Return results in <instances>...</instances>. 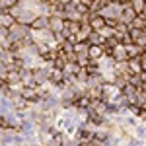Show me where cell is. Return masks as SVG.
<instances>
[{
    "label": "cell",
    "instance_id": "3",
    "mask_svg": "<svg viewBox=\"0 0 146 146\" xmlns=\"http://www.w3.org/2000/svg\"><path fill=\"white\" fill-rule=\"evenodd\" d=\"M64 20H62V16H58V14H55V16H51V23H49V29L53 31V33H62V29H64Z\"/></svg>",
    "mask_w": 146,
    "mask_h": 146
},
{
    "label": "cell",
    "instance_id": "2",
    "mask_svg": "<svg viewBox=\"0 0 146 146\" xmlns=\"http://www.w3.org/2000/svg\"><path fill=\"white\" fill-rule=\"evenodd\" d=\"M111 53H113V58H115L117 62H123V60L129 58V51H127V45H125V43H115Z\"/></svg>",
    "mask_w": 146,
    "mask_h": 146
},
{
    "label": "cell",
    "instance_id": "1",
    "mask_svg": "<svg viewBox=\"0 0 146 146\" xmlns=\"http://www.w3.org/2000/svg\"><path fill=\"white\" fill-rule=\"evenodd\" d=\"M123 12H125V4H123V2H119V0H111V2H107L105 6H101L100 16H103L107 22H117V20L121 22Z\"/></svg>",
    "mask_w": 146,
    "mask_h": 146
},
{
    "label": "cell",
    "instance_id": "4",
    "mask_svg": "<svg viewBox=\"0 0 146 146\" xmlns=\"http://www.w3.org/2000/svg\"><path fill=\"white\" fill-rule=\"evenodd\" d=\"M88 55H90V58H94V60H100L101 56H103V49H101V45H92L90 49H88Z\"/></svg>",
    "mask_w": 146,
    "mask_h": 146
},
{
    "label": "cell",
    "instance_id": "5",
    "mask_svg": "<svg viewBox=\"0 0 146 146\" xmlns=\"http://www.w3.org/2000/svg\"><path fill=\"white\" fill-rule=\"evenodd\" d=\"M20 0H0V4H2V10H10L12 6H16Z\"/></svg>",
    "mask_w": 146,
    "mask_h": 146
}]
</instances>
